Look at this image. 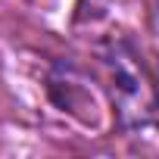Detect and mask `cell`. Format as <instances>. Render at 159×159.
<instances>
[{
	"label": "cell",
	"instance_id": "1",
	"mask_svg": "<svg viewBox=\"0 0 159 159\" xmlns=\"http://www.w3.org/2000/svg\"><path fill=\"white\" fill-rule=\"evenodd\" d=\"M97 56L106 69V91L112 100V112L122 131H140L156 122L159 112V91L137 56L128 38H106L97 47Z\"/></svg>",
	"mask_w": 159,
	"mask_h": 159
}]
</instances>
